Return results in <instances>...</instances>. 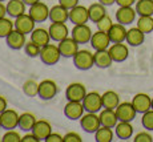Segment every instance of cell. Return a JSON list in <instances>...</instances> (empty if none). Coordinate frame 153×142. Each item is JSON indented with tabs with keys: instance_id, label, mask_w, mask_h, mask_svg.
Here are the masks:
<instances>
[{
	"instance_id": "cell-1",
	"label": "cell",
	"mask_w": 153,
	"mask_h": 142,
	"mask_svg": "<svg viewBox=\"0 0 153 142\" xmlns=\"http://www.w3.org/2000/svg\"><path fill=\"white\" fill-rule=\"evenodd\" d=\"M73 65L80 70H88L95 65V55L88 49H83L73 56Z\"/></svg>"
},
{
	"instance_id": "cell-2",
	"label": "cell",
	"mask_w": 153,
	"mask_h": 142,
	"mask_svg": "<svg viewBox=\"0 0 153 142\" xmlns=\"http://www.w3.org/2000/svg\"><path fill=\"white\" fill-rule=\"evenodd\" d=\"M61 57L60 49L59 45L55 44H47V45L42 47V51H40V58L45 65H55L59 63Z\"/></svg>"
},
{
	"instance_id": "cell-3",
	"label": "cell",
	"mask_w": 153,
	"mask_h": 142,
	"mask_svg": "<svg viewBox=\"0 0 153 142\" xmlns=\"http://www.w3.org/2000/svg\"><path fill=\"white\" fill-rule=\"evenodd\" d=\"M83 105H84L85 112L97 113L102 108L101 94H99L97 92H89V93H87V96H85L83 100Z\"/></svg>"
},
{
	"instance_id": "cell-4",
	"label": "cell",
	"mask_w": 153,
	"mask_h": 142,
	"mask_svg": "<svg viewBox=\"0 0 153 142\" xmlns=\"http://www.w3.org/2000/svg\"><path fill=\"white\" fill-rule=\"evenodd\" d=\"M80 125L84 132L96 133L97 129L101 126V121H100V117L96 113H89V112H87V113L83 114V117L80 118Z\"/></svg>"
},
{
	"instance_id": "cell-5",
	"label": "cell",
	"mask_w": 153,
	"mask_h": 142,
	"mask_svg": "<svg viewBox=\"0 0 153 142\" xmlns=\"http://www.w3.org/2000/svg\"><path fill=\"white\" fill-rule=\"evenodd\" d=\"M19 114L13 109H5L3 113H0V122H1V128L7 130L16 129L19 126Z\"/></svg>"
},
{
	"instance_id": "cell-6",
	"label": "cell",
	"mask_w": 153,
	"mask_h": 142,
	"mask_svg": "<svg viewBox=\"0 0 153 142\" xmlns=\"http://www.w3.org/2000/svg\"><path fill=\"white\" fill-rule=\"evenodd\" d=\"M87 96V88L81 82H73L68 85L65 90V97L68 101H83Z\"/></svg>"
},
{
	"instance_id": "cell-7",
	"label": "cell",
	"mask_w": 153,
	"mask_h": 142,
	"mask_svg": "<svg viewBox=\"0 0 153 142\" xmlns=\"http://www.w3.org/2000/svg\"><path fill=\"white\" fill-rule=\"evenodd\" d=\"M72 37L79 44H87L92 39V29L87 24H77L72 28Z\"/></svg>"
},
{
	"instance_id": "cell-8",
	"label": "cell",
	"mask_w": 153,
	"mask_h": 142,
	"mask_svg": "<svg viewBox=\"0 0 153 142\" xmlns=\"http://www.w3.org/2000/svg\"><path fill=\"white\" fill-rule=\"evenodd\" d=\"M116 114L119 121H128V122H132V121L136 118V109L132 105V102H120L119 106L116 109Z\"/></svg>"
},
{
	"instance_id": "cell-9",
	"label": "cell",
	"mask_w": 153,
	"mask_h": 142,
	"mask_svg": "<svg viewBox=\"0 0 153 142\" xmlns=\"http://www.w3.org/2000/svg\"><path fill=\"white\" fill-rule=\"evenodd\" d=\"M85 109L83 105V101H68L67 105L64 106V114L67 118L75 121V120H80L83 117Z\"/></svg>"
},
{
	"instance_id": "cell-10",
	"label": "cell",
	"mask_w": 153,
	"mask_h": 142,
	"mask_svg": "<svg viewBox=\"0 0 153 142\" xmlns=\"http://www.w3.org/2000/svg\"><path fill=\"white\" fill-rule=\"evenodd\" d=\"M91 45L95 51H101V49H108L111 47L112 41L109 39V35L108 32H102V31H99L95 32L92 35V39H91Z\"/></svg>"
},
{
	"instance_id": "cell-11",
	"label": "cell",
	"mask_w": 153,
	"mask_h": 142,
	"mask_svg": "<svg viewBox=\"0 0 153 142\" xmlns=\"http://www.w3.org/2000/svg\"><path fill=\"white\" fill-rule=\"evenodd\" d=\"M57 45H59V49H60V53L63 57H73L79 52V45L80 44L73 39L72 36L71 37L68 36L67 39L61 40Z\"/></svg>"
},
{
	"instance_id": "cell-12",
	"label": "cell",
	"mask_w": 153,
	"mask_h": 142,
	"mask_svg": "<svg viewBox=\"0 0 153 142\" xmlns=\"http://www.w3.org/2000/svg\"><path fill=\"white\" fill-rule=\"evenodd\" d=\"M35 24H36V21L32 19V16L29 13H23L22 16L15 19V29H17V31L23 32L25 35L32 33V31L35 29Z\"/></svg>"
},
{
	"instance_id": "cell-13",
	"label": "cell",
	"mask_w": 153,
	"mask_h": 142,
	"mask_svg": "<svg viewBox=\"0 0 153 142\" xmlns=\"http://www.w3.org/2000/svg\"><path fill=\"white\" fill-rule=\"evenodd\" d=\"M29 15L32 16V19L36 23H43L47 19H49V8L45 3H36V4L29 7Z\"/></svg>"
},
{
	"instance_id": "cell-14",
	"label": "cell",
	"mask_w": 153,
	"mask_h": 142,
	"mask_svg": "<svg viewBox=\"0 0 153 142\" xmlns=\"http://www.w3.org/2000/svg\"><path fill=\"white\" fill-rule=\"evenodd\" d=\"M69 20L75 25L77 24H87V21L89 20V12L88 8L84 5H76L72 10H69Z\"/></svg>"
},
{
	"instance_id": "cell-15",
	"label": "cell",
	"mask_w": 153,
	"mask_h": 142,
	"mask_svg": "<svg viewBox=\"0 0 153 142\" xmlns=\"http://www.w3.org/2000/svg\"><path fill=\"white\" fill-rule=\"evenodd\" d=\"M57 94V85L52 80H43L39 84V97L42 100H52Z\"/></svg>"
},
{
	"instance_id": "cell-16",
	"label": "cell",
	"mask_w": 153,
	"mask_h": 142,
	"mask_svg": "<svg viewBox=\"0 0 153 142\" xmlns=\"http://www.w3.org/2000/svg\"><path fill=\"white\" fill-rule=\"evenodd\" d=\"M48 31L51 35V39L56 43H60L61 40L67 39L69 36V29L65 25V23H52L49 25Z\"/></svg>"
},
{
	"instance_id": "cell-17",
	"label": "cell",
	"mask_w": 153,
	"mask_h": 142,
	"mask_svg": "<svg viewBox=\"0 0 153 142\" xmlns=\"http://www.w3.org/2000/svg\"><path fill=\"white\" fill-rule=\"evenodd\" d=\"M136 10L132 7H119L116 11V20L117 23L123 25H129L136 20Z\"/></svg>"
},
{
	"instance_id": "cell-18",
	"label": "cell",
	"mask_w": 153,
	"mask_h": 142,
	"mask_svg": "<svg viewBox=\"0 0 153 142\" xmlns=\"http://www.w3.org/2000/svg\"><path fill=\"white\" fill-rule=\"evenodd\" d=\"M108 51H109L111 56H112V60H113L114 63H123V61H125L129 56L128 47L123 43L112 44L109 48H108Z\"/></svg>"
},
{
	"instance_id": "cell-19",
	"label": "cell",
	"mask_w": 153,
	"mask_h": 142,
	"mask_svg": "<svg viewBox=\"0 0 153 142\" xmlns=\"http://www.w3.org/2000/svg\"><path fill=\"white\" fill-rule=\"evenodd\" d=\"M132 105L134 106L137 113H145L149 109H152V97L146 93H137L132 100Z\"/></svg>"
},
{
	"instance_id": "cell-20",
	"label": "cell",
	"mask_w": 153,
	"mask_h": 142,
	"mask_svg": "<svg viewBox=\"0 0 153 142\" xmlns=\"http://www.w3.org/2000/svg\"><path fill=\"white\" fill-rule=\"evenodd\" d=\"M5 40H7V45L10 47L11 49H15V51L24 48V45L27 44L25 33L17 31V29H13V31L5 37Z\"/></svg>"
},
{
	"instance_id": "cell-21",
	"label": "cell",
	"mask_w": 153,
	"mask_h": 142,
	"mask_svg": "<svg viewBox=\"0 0 153 142\" xmlns=\"http://www.w3.org/2000/svg\"><path fill=\"white\" fill-rule=\"evenodd\" d=\"M49 20L51 23H65L69 20V10L61 4L53 5L49 10Z\"/></svg>"
},
{
	"instance_id": "cell-22",
	"label": "cell",
	"mask_w": 153,
	"mask_h": 142,
	"mask_svg": "<svg viewBox=\"0 0 153 142\" xmlns=\"http://www.w3.org/2000/svg\"><path fill=\"white\" fill-rule=\"evenodd\" d=\"M126 32H128V29H125V25L120 24V23H116V24L112 25V28L108 31V35H109L112 44L124 43L126 40Z\"/></svg>"
},
{
	"instance_id": "cell-23",
	"label": "cell",
	"mask_w": 153,
	"mask_h": 142,
	"mask_svg": "<svg viewBox=\"0 0 153 142\" xmlns=\"http://www.w3.org/2000/svg\"><path fill=\"white\" fill-rule=\"evenodd\" d=\"M145 40V33H144L141 29H139L137 27H133V28L128 29L126 32V43L131 47H140L141 44Z\"/></svg>"
},
{
	"instance_id": "cell-24",
	"label": "cell",
	"mask_w": 153,
	"mask_h": 142,
	"mask_svg": "<svg viewBox=\"0 0 153 142\" xmlns=\"http://www.w3.org/2000/svg\"><path fill=\"white\" fill-rule=\"evenodd\" d=\"M32 133H33V134L36 135L40 141L42 140L45 141V138L52 133V126H51V124H49L48 121H45V120L36 121L33 129H32Z\"/></svg>"
},
{
	"instance_id": "cell-25",
	"label": "cell",
	"mask_w": 153,
	"mask_h": 142,
	"mask_svg": "<svg viewBox=\"0 0 153 142\" xmlns=\"http://www.w3.org/2000/svg\"><path fill=\"white\" fill-rule=\"evenodd\" d=\"M99 117H100V121H101V126H108V128L113 129L114 126L117 125V122H119V118H117V114H116L114 109H105L104 108V110L100 112Z\"/></svg>"
},
{
	"instance_id": "cell-26",
	"label": "cell",
	"mask_w": 153,
	"mask_h": 142,
	"mask_svg": "<svg viewBox=\"0 0 153 142\" xmlns=\"http://www.w3.org/2000/svg\"><path fill=\"white\" fill-rule=\"evenodd\" d=\"M114 133L120 140H129L133 135V126L128 121H119L114 126Z\"/></svg>"
},
{
	"instance_id": "cell-27",
	"label": "cell",
	"mask_w": 153,
	"mask_h": 142,
	"mask_svg": "<svg viewBox=\"0 0 153 142\" xmlns=\"http://www.w3.org/2000/svg\"><path fill=\"white\" fill-rule=\"evenodd\" d=\"M25 4L23 0H8L7 3V13L10 15L11 17H19L22 16L23 13H25Z\"/></svg>"
},
{
	"instance_id": "cell-28",
	"label": "cell",
	"mask_w": 153,
	"mask_h": 142,
	"mask_svg": "<svg viewBox=\"0 0 153 142\" xmlns=\"http://www.w3.org/2000/svg\"><path fill=\"white\" fill-rule=\"evenodd\" d=\"M31 40L33 43L39 44L40 47H44L47 44H49V41L52 39H51V35H49V31H47L44 28H35L31 33Z\"/></svg>"
},
{
	"instance_id": "cell-29",
	"label": "cell",
	"mask_w": 153,
	"mask_h": 142,
	"mask_svg": "<svg viewBox=\"0 0 153 142\" xmlns=\"http://www.w3.org/2000/svg\"><path fill=\"white\" fill-rule=\"evenodd\" d=\"M95 65L99 68H109L113 60L108 49H101V51H96L95 53Z\"/></svg>"
},
{
	"instance_id": "cell-30",
	"label": "cell",
	"mask_w": 153,
	"mask_h": 142,
	"mask_svg": "<svg viewBox=\"0 0 153 142\" xmlns=\"http://www.w3.org/2000/svg\"><path fill=\"white\" fill-rule=\"evenodd\" d=\"M101 100H102V108L105 109H116L120 104L119 94L113 90H108L104 94H101Z\"/></svg>"
},
{
	"instance_id": "cell-31",
	"label": "cell",
	"mask_w": 153,
	"mask_h": 142,
	"mask_svg": "<svg viewBox=\"0 0 153 142\" xmlns=\"http://www.w3.org/2000/svg\"><path fill=\"white\" fill-rule=\"evenodd\" d=\"M88 12H89V20L93 23H97L101 17H104L107 15V11H105V5L101 4V3H93L88 7Z\"/></svg>"
},
{
	"instance_id": "cell-32",
	"label": "cell",
	"mask_w": 153,
	"mask_h": 142,
	"mask_svg": "<svg viewBox=\"0 0 153 142\" xmlns=\"http://www.w3.org/2000/svg\"><path fill=\"white\" fill-rule=\"evenodd\" d=\"M36 121V117L32 113H23L19 117V128L24 132H32Z\"/></svg>"
},
{
	"instance_id": "cell-33",
	"label": "cell",
	"mask_w": 153,
	"mask_h": 142,
	"mask_svg": "<svg viewBox=\"0 0 153 142\" xmlns=\"http://www.w3.org/2000/svg\"><path fill=\"white\" fill-rule=\"evenodd\" d=\"M134 10L139 16H153V0H137Z\"/></svg>"
},
{
	"instance_id": "cell-34",
	"label": "cell",
	"mask_w": 153,
	"mask_h": 142,
	"mask_svg": "<svg viewBox=\"0 0 153 142\" xmlns=\"http://www.w3.org/2000/svg\"><path fill=\"white\" fill-rule=\"evenodd\" d=\"M95 140L97 142H112L113 141V130L108 126H100L95 133Z\"/></svg>"
},
{
	"instance_id": "cell-35",
	"label": "cell",
	"mask_w": 153,
	"mask_h": 142,
	"mask_svg": "<svg viewBox=\"0 0 153 142\" xmlns=\"http://www.w3.org/2000/svg\"><path fill=\"white\" fill-rule=\"evenodd\" d=\"M136 27L144 32V33H151L153 32V16H140L136 23Z\"/></svg>"
},
{
	"instance_id": "cell-36",
	"label": "cell",
	"mask_w": 153,
	"mask_h": 142,
	"mask_svg": "<svg viewBox=\"0 0 153 142\" xmlns=\"http://www.w3.org/2000/svg\"><path fill=\"white\" fill-rule=\"evenodd\" d=\"M23 92L28 97L39 96V82H36L35 80H27L23 84Z\"/></svg>"
},
{
	"instance_id": "cell-37",
	"label": "cell",
	"mask_w": 153,
	"mask_h": 142,
	"mask_svg": "<svg viewBox=\"0 0 153 142\" xmlns=\"http://www.w3.org/2000/svg\"><path fill=\"white\" fill-rule=\"evenodd\" d=\"M15 29V21L10 20L8 17L0 19V37H7Z\"/></svg>"
},
{
	"instance_id": "cell-38",
	"label": "cell",
	"mask_w": 153,
	"mask_h": 142,
	"mask_svg": "<svg viewBox=\"0 0 153 142\" xmlns=\"http://www.w3.org/2000/svg\"><path fill=\"white\" fill-rule=\"evenodd\" d=\"M24 49H25V53H27L29 57H36V56H40L42 47L31 40V41H28V43L24 45Z\"/></svg>"
},
{
	"instance_id": "cell-39",
	"label": "cell",
	"mask_w": 153,
	"mask_h": 142,
	"mask_svg": "<svg viewBox=\"0 0 153 142\" xmlns=\"http://www.w3.org/2000/svg\"><path fill=\"white\" fill-rule=\"evenodd\" d=\"M113 24H114V23L112 21V19L108 16V15H105L104 17H101V19L96 23L97 29H99V31H102V32H108L112 28V25H113Z\"/></svg>"
},
{
	"instance_id": "cell-40",
	"label": "cell",
	"mask_w": 153,
	"mask_h": 142,
	"mask_svg": "<svg viewBox=\"0 0 153 142\" xmlns=\"http://www.w3.org/2000/svg\"><path fill=\"white\" fill-rule=\"evenodd\" d=\"M141 124L146 130H153V109H149L148 112L143 113Z\"/></svg>"
},
{
	"instance_id": "cell-41",
	"label": "cell",
	"mask_w": 153,
	"mask_h": 142,
	"mask_svg": "<svg viewBox=\"0 0 153 142\" xmlns=\"http://www.w3.org/2000/svg\"><path fill=\"white\" fill-rule=\"evenodd\" d=\"M3 142H22V135L16 130H8L1 138Z\"/></svg>"
},
{
	"instance_id": "cell-42",
	"label": "cell",
	"mask_w": 153,
	"mask_h": 142,
	"mask_svg": "<svg viewBox=\"0 0 153 142\" xmlns=\"http://www.w3.org/2000/svg\"><path fill=\"white\" fill-rule=\"evenodd\" d=\"M134 142H152L153 137L149 134L148 132H140L134 135Z\"/></svg>"
},
{
	"instance_id": "cell-43",
	"label": "cell",
	"mask_w": 153,
	"mask_h": 142,
	"mask_svg": "<svg viewBox=\"0 0 153 142\" xmlns=\"http://www.w3.org/2000/svg\"><path fill=\"white\" fill-rule=\"evenodd\" d=\"M81 137L77 134V133H67L64 135V142H81Z\"/></svg>"
},
{
	"instance_id": "cell-44",
	"label": "cell",
	"mask_w": 153,
	"mask_h": 142,
	"mask_svg": "<svg viewBox=\"0 0 153 142\" xmlns=\"http://www.w3.org/2000/svg\"><path fill=\"white\" fill-rule=\"evenodd\" d=\"M45 142H64V135H60L59 133L52 132L51 134L45 138Z\"/></svg>"
},
{
	"instance_id": "cell-45",
	"label": "cell",
	"mask_w": 153,
	"mask_h": 142,
	"mask_svg": "<svg viewBox=\"0 0 153 142\" xmlns=\"http://www.w3.org/2000/svg\"><path fill=\"white\" fill-rule=\"evenodd\" d=\"M79 1L80 0H59V4H61L63 7L68 8V10H72L73 7L79 5Z\"/></svg>"
},
{
	"instance_id": "cell-46",
	"label": "cell",
	"mask_w": 153,
	"mask_h": 142,
	"mask_svg": "<svg viewBox=\"0 0 153 142\" xmlns=\"http://www.w3.org/2000/svg\"><path fill=\"white\" fill-rule=\"evenodd\" d=\"M39 141L40 140L33 134V133H31V134H25L24 137H22V142H39Z\"/></svg>"
},
{
	"instance_id": "cell-47",
	"label": "cell",
	"mask_w": 153,
	"mask_h": 142,
	"mask_svg": "<svg viewBox=\"0 0 153 142\" xmlns=\"http://www.w3.org/2000/svg\"><path fill=\"white\" fill-rule=\"evenodd\" d=\"M136 3V0H116V4H119V7H132Z\"/></svg>"
},
{
	"instance_id": "cell-48",
	"label": "cell",
	"mask_w": 153,
	"mask_h": 142,
	"mask_svg": "<svg viewBox=\"0 0 153 142\" xmlns=\"http://www.w3.org/2000/svg\"><path fill=\"white\" fill-rule=\"evenodd\" d=\"M5 15H7V4L0 1V19L5 17Z\"/></svg>"
},
{
	"instance_id": "cell-49",
	"label": "cell",
	"mask_w": 153,
	"mask_h": 142,
	"mask_svg": "<svg viewBox=\"0 0 153 142\" xmlns=\"http://www.w3.org/2000/svg\"><path fill=\"white\" fill-rule=\"evenodd\" d=\"M5 109H7V100L0 96V113H3Z\"/></svg>"
},
{
	"instance_id": "cell-50",
	"label": "cell",
	"mask_w": 153,
	"mask_h": 142,
	"mask_svg": "<svg viewBox=\"0 0 153 142\" xmlns=\"http://www.w3.org/2000/svg\"><path fill=\"white\" fill-rule=\"evenodd\" d=\"M101 4H104L105 7H108V5H112V4H114L116 3V0H99Z\"/></svg>"
},
{
	"instance_id": "cell-51",
	"label": "cell",
	"mask_w": 153,
	"mask_h": 142,
	"mask_svg": "<svg viewBox=\"0 0 153 142\" xmlns=\"http://www.w3.org/2000/svg\"><path fill=\"white\" fill-rule=\"evenodd\" d=\"M23 1H24L27 5H29V7H31V5H33V4H36V3H39L40 0H23Z\"/></svg>"
},
{
	"instance_id": "cell-52",
	"label": "cell",
	"mask_w": 153,
	"mask_h": 142,
	"mask_svg": "<svg viewBox=\"0 0 153 142\" xmlns=\"http://www.w3.org/2000/svg\"><path fill=\"white\" fill-rule=\"evenodd\" d=\"M152 109H153V97H152Z\"/></svg>"
},
{
	"instance_id": "cell-53",
	"label": "cell",
	"mask_w": 153,
	"mask_h": 142,
	"mask_svg": "<svg viewBox=\"0 0 153 142\" xmlns=\"http://www.w3.org/2000/svg\"><path fill=\"white\" fill-rule=\"evenodd\" d=\"M0 128H1V122H0Z\"/></svg>"
},
{
	"instance_id": "cell-54",
	"label": "cell",
	"mask_w": 153,
	"mask_h": 142,
	"mask_svg": "<svg viewBox=\"0 0 153 142\" xmlns=\"http://www.w3.org/2000/svg\"><path fill=\"white\" fill-rule=\"evenodd\" d=\"M0 1H5V0H0Z\"/></svg>"
},
{
	"instance_id": "cell-55",
	"label": "cell",
	"mask_w": 153,
	"mask_h": 142,
	"mask_svg": "<svg viewBox=\"0 0 153 142\" xmlns=\"http://www.w3.org/2000/svg\"><path fill=\"white\" fill-rule=\"evenodd\" d=\"M0 141H1V140H0Z\"/></svg>"
}]
</instances>
